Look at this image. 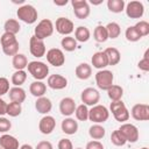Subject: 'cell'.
<instances>
[{
	"label": "cell",
	"mask_w": 149,
	"mask_h": 149,
	"mask_svg": "<svg viewBox=\"0 0 149 149\" xmlns=\"http://www.w3.org/2000/svg\"><path fill=\"white\" fill-rule=\"evenodd\" d=\"M109 111L112 112L114 119L119 122H125L128 121L130 114L129 111L127 109L125 102L122 100H118V101H112L109 105Z\"/></svg>",
	"instance_id": "277c9868"
},
{
	"label": "cell",
	"mask_w": 149,
	"mask_h": 149,
	"mask_svg": "<svg viewBox=\"0 0 149 149\" xmlns=\"http://www.w3.org/2000/svg\"><path fill=\"white\" fill-rule=\"evenodd\" d=\"M8 95H9L10 101L19 102V104H22L26 100V97H27L26 95V91L22 87H19V86H14V87L9 88Z\"/></svg>",
	"instance_id": "d4e9b609"
},
{
	"label": "cell",
	"mask_w": 149,
	"mask_h": 149,
	"mask_svg": "<svg viewBox=\"0 0 149 149\" xmlns=\"http://www.w3.org/2000/svg\"><path fill=\"white\" fill-rule=\"evenodd\" d=\"M92 65L93 68L98 69V70H104L106 66H108V62H107V57L105 55L104 51H97L93 54L92 58H91Z\"/></svg>",
	"instance_id": "d6986e66"
},
{
	"label": "cell",
	"mask_w": 149,
	"mask_h": 149,
	"mask_svg": "<svg viewBox=\"0 0 149 149\" xmlns=\"http://www.w3.org/2000/svg\"><path fill=\"white\" fill-rule=\"evenodd\" d=\"M106 134V129L100 123H94L88 128V135L93 140H101Z\"/></svg>",
	"instance_id": "4316f807"
},
{
	"label": "cell",
	"mask_w": 149,
	"mask_h": 149,
	"mask_svg": "<svg viewBox=\"0 0 149 149\" xmlns=\"http://www.w3.org/2000/svg\"><path fill=\"white\" fill-rule=\"evenodd\" d=\"M120 133L123 135L127 142L135 143L139 140V129L133 123H122L119 128Z\"/></svg>",
	"instance_id": "8fae6325"
},
{
	"label": "cell",
	"mask_w": 149,
	"mask_h": 149,
	"mask_svg": "<svg viewBox=\"0 0 149 149\" xmlns=\"http://www.w3.org/2000/svg\"><path fill=\"white\" fill-rule=\"evenodd\" d=\"M55 127H56V120H55V118L51 116V115H48V114L44 115L40 120V122H38V129L44 135L51 134L54 132Z\"/></svg>",
	"instance_id": "9a60e30c"
},
{
	"label": "cell",
	"mask_w": 149,
	"mask_h": 149,
	"mask_svg": "<svg viewBox=\"0 0 149 149\" xmlns=\"http://www.w3.org/2000/svg\"><path fill=\"white\" fill-rule=\"evenodd\" d=\"M76 149H83V148H80V147H78V148H76Z\"/></svg>",
	"instance_id": "db71d44e"
},
{
	"label": "cell",
	"mask_w": 149,
	"mask_h": 149,
	"mask_svg": "<svg viewBox=\"0 0 149 149\" xmlns=\"http://www.w3.org/2000/svg\"><path fill=\"white\" fill-rule=\"evenodd\" d=\"M74 73H76V77L78 79L86 80L92 74V66L90 64H87V63H80V64H78L76 66Z\"/></svg>",
	"instance_id": "603a6c76"
},
{
	"label": "cell",
	"mask_w": 149,
	"mask_h": 149,
	"mask_svg": "<svg viewBox=\"0 0 149 149\" xmlns=\"http://www.w3.org/2000/svg\"><path fill=\"white\" fill-rule=\"evenodd\" d=\"M104 52H105V55L107 57L108 65H112L113 66V65H116V64L120 63V61H121V54H120V51L116 48L108 47V48H106L104 50Z\"/></svg>",
	"instance_id": "7402d4cb"
},
{
	"label": "cell",
	"mask_w": 149,
	"mask_h": 149,
	"mask_svg": "<svg viewBox=\"0 0 149 149\" xmlns=\"http://www.w3.org/2000/svg\"><path fill=\"white\" fill-rule=\"evenodd\" d=\"M126 2L123 0H108L107 1V8L112 13H121L125 10Z\"/></svg>",
	"instance_id": "e575fe53"
},
{
	"label": "cell",
	"mask_w": 149,
	"mask_h": 149,
	"mask_svg": "<svg viewBox=\"0 0 149 149\" xmlns=\"http://www.w3.org/2000/svg\"><path fill=\"white\" fill-rule=\"evenodd\" d=\"M111 142H112L114 146H116V147H122V146L126 144L127 141H126V139L123 137V135L120 133V130L116 129V130L112 132V134H111Z\"/></svg>",
	"instance_id": "74e56055"
},
{
	"label": "cell",
	"mask_w": 149,
	"mask_h": 149,
	"mask_svg": "<svg viewBox=\"0 0 149 149\" xmlns=\"http://www.w3.org/2000/svg\"><path fill=\"white\" fill-rule=\"evenodd\" d=\"M29 51L36 58L43 57L47 54V49H45L44 42L42 40H38L37 37H35L33 35L30 37V40H29Z\"/></svg>",
	"instance_id": "7c38bea8"
},
{
	"label": "cell",
	"mask_w": 149,
	"mask_h": 149,
	"mask_svg": "<svg viewBox=\"0 0 149 149\" xmlns=\"http://www.w3.org/2000/svg\"><path fill=\"white\" fill-rule=\"evenodd\" d=\"M74 115H76V119L79 120V121L88 120V108H87V106L84 105V104L77 106L76 111H74Z\"/></svg>",
	"instance_id": "8d00e7d4"
},
{
	"label": "cell",
	"mask_w": 149,
	"mask_h": 149,
	"mask_svg": "<svg viewBox=\"0 0 149 149\" xmlns=\"http://www.w3.org/2000/svg\"><path fill=\"white\" fill-rule=\"evenodd\" d=\"M126 15L129 19H141L144 14V6L141 1H130L125 6Z\"/></svg>",
	"instance_id": "ba28073f"
},
{
	"label": "cell",
	"mask_w": 149,
	"mask_h": 149,
	"mask_svg": "<svg viewBox=\"0 0 149 149\" xmlns=\"http://www.w3.org/2000/svg\"><path fill=\"white\" fill-rule=\"evenodd\" d=\"M85 149H104V144L100 141L97 140H92L90 142H87L86 148Z\"/></svg>",
	"instance_id": "7dc6e473"
},
{
	"label": "cell",
	"mask_w": 149,
	"mask_h": 149,
	"mask_svg": "<svg viewBox=\"0 0 149 149\" xmlns=\"http://www.w3.org/2000/svg\"><path fill=\"white\" fill-rule=\"evenodd\" d=\"M57 30V33H59L61 35H64V36H70V34L74 30V26H73V22L68 19V17H58L56 20V23L54 26Z\"/></svg>",
	"instance_id": "4fadbf2b"
},
{
	"label": "cell",
	"mask_w": 149,
	"mask_h": 149,
	"mask_svg": "<svg viewBox=\"0 0 149 149\" xmlns=\"http://www.w3.org/2000/svg\"><path fill=\"white\" fill-rule=\"evenodd\" d=\"M68 2H69L68 0H55V1H54V3H55L56 6H65Z\"/></svg>",
	"instance_id": "f907efd6"
},
{
	"label": "cell",
	"mask_w": 149,
	"mask_h": 149,
	"mask_svg": "<svg viewBox=\"0 0 149 149\" xmlns=\"http://www.w3.org/2000/svg\"><path fill=\"white\" fill-rule=\"evenodd\" d=\"M0 42H1V47H7V45H10L15 42H17L16 40V36L13 35V34H9V33H3L0 37Z\"/></svg>",
	"instance_id": "60d3db41"
},
{
	"label": "cell",
	"mask_w": 149,
	"mask_h": 149,
	"mask_svg": "<svg viewBox=\"0 0 149 149\" xmlns=\"http://www.w3.org/2000/svg\"><path fill=\"white\" fill-rule=\"evenodd\" d=\"M148 52H149V50H146V52H144V57L137 63L139 69L142 70V71H144V72L149 71V57H148Z\"/></svg>",
	"instance_id": "7bdbcfd3"
},
{
	"label": "cell",
	"mask_w": 149,
	"mask_h": 149,
	"mask_svg": "<svg viewBox=\"0 0 149 149\" xmlns=\"http://www.w3.org/2000/svg\"><path fill=\"white\" fill-rule=\"evenodd\" d=\"M12 65L13 68L17 71V70H24L28 65V59L26 57V55L23 54H16L15 56H13L12 59Z\"/></svg>",
	"instance_id": "83f0119b"
},
{
	"label": "cell",
	"mask_w": 149,
	"mask_h": 149,
	"mask_svg": "<svg viewBox=\"0 0 149 149\" xmlns=\"http://www.w3.org/2000/svg\"><path fill=\"white\" fill-rule=\"evenodd\" d=\"M93 37L97 42L99 43H104L108 40V34H107V30H106V27L105 26H97L94 28V31H93Z\"/></svg>",
	"instance_id": "4dcf8cb0"
},
{
	"label": "cell",
	"mask_w": 149,
	"mask_h": 149,
	"mask_svg": "<svg viewBox=\"0 0 149 149\" xmlns=\"http://www.w3.org/2000/svg\"><path fill=\"white\" fill-rule=\"evenodd\" d=\"M0 149H2V148H1V147H0Z\"/></svg>",
	"instance_id": "11a10c76"
},
{
	"label": "cell",
	"mask_w": 149,
	"mask_h": 149,
	"mask_svg": "<svg viewBox=\"0 0 149 149\" xmlns=\"http://www.w3.org/2000/svg\"><path fill=\"white\" fill-rule=\"evenodd\" d=\"M22 112V106L19 102H13L10 101L9 104H7V109H6V114H8L9 116H19Z\"/></svg>",
	"instance_id": "d590c367"
},
{
	"label": "cell",
	"mask_w": 149,
	"mask_h": 149,
	"mask_svg": "<svg viewBox=\"0 0 149 149\" xmlns=\"http://www.w3.org/2000/svg\"><path fill=\"white\" fill-rule=\"evenodd\" d=\"M47 61L50 65L52 66H62L64 63H65V56H64V52L63 50L58 49V48H51L47 51Z\"/></svg>",
	"instance_id": "30bf717a"
},
{
	"label": "cell",
	"mask_w": 149,
	"mask_h": 149,
	"mask_svg": "<svg viewBox=\"0 0 149 149\" xmlns=\"http://www.w3.org/2000/svg\"><path fill=\"white\" fill-rule=\"evenodd\" d=\"M109 118V111L104 105H95L88 109V120L94 123H102Z\"/></svg>",
	"instance_id": "5b68a950"
},
{
	"label": "cell",
	"mask_w": 149,
	"mask_h": 149,
	"mask_svg": "<svg viewBox=\"0 0 149 149\" xmlns=\"http://www.w3.org/2000/svg\"><path fill=\"white\" fill-rule=\"evenodd\" d=\"M28 72L36 79V80H43L49 74V66L40 61H33L29 62L27 65Z\"/></svg>",
	"instance_id": "7a4b0ae2"
},
{
	"label": "cell",
	"mask_w": 149,
	"mask_h": 149,
	"mask_svg": "<svg viewBox=\"0 0 149 149\" xmlns=\"http://www.w3.org/2000/svg\"><path fill=\"white\" fill-rule=\"evenodd\" d=\"M19 48H20V44H19V41H17V42H15V43H13L10 45L3 47L2 51L7 56H15L16 54H19Z\"/></svg>",
	"instance_id": "b9f144b4"
},
{
	"label": "cell",
	"mask_w": 149,
	"mask_h": 149,
	"mask_svg": "<svg viewBox=\"0 0 149 149\" xmlns=\"http://www.w3.org/2000/svg\"><path fill=\"white\" fill-rule=\"evenodd\" d=\"M76 107H77L76 101L70 97H65L59 101V112L62 115H64L66 118L74 113Z\"/></svg>",
	"instance_id": "e0dca14e"
},
{
	"label": "cell",
	"mask_w": 149,
	"mask_h": 149,
	"mask_svg": "<svg viewBox=\"0 0 149 149\" xmlns=\"http://www.w3.org/2000/svg\"><path fill=\"white\" fill-rule=\"evenodd\" d=\"M19 149H34V148H33L30 144H28V143H24V144H22V146H21Z\"/></svg>",
	"instance_id": "816d5d0a"
},
{
	"label": "cell",
	"mask_w": 149,
	"mask_h": 149,
	"mask_svg": "<svg viewBox=\"0 0 149 149\" xmlns=\"http://www.w3.org/2000/svg\"><path fill=\"white\" fill-rule=\"evenodd\" d=\"M91 37V33H90V29L85 26H79L76 28L74 30V40L77 42H87Z\"/></svg>",
	"instance_id": "484cf974"
},
{
	"label": "cell",
	"mask_w": 149,
	"mask_h": 149,
	"mask_svg": "<svg viewBox=\"0 0 149 149\" xmlns=\"http://www.w3.org/2000/svg\"><path fill=\"white\" fill-rule=\"evenodd\" d=\"M61 128H62L63 133H65V134H68V135H73V134H76L77 130H78V122H77L74 119L68 116V118H65V119L62 121Z\"/></svg>",
	"instance_id": "44dd1931"
},
{
	"label": "cell",
	"mask_w": 149,
	"mask_h": 149,
	"mask_svg": "<svg viewBox=\"0 0 149 149\" xmlns=\"http://www.w3.org/2000/svg\"><path fill=\"white\" fill-rule=\"evenodd\" d=\"M113 81H114V76L109 70L104 69V70H99L95 73V83L100 90L107 91L113 85Z\"/></svg>",
	"instance_id": "8992f818"
},
{
	"label": "cell",
	"mask_w": 149,
	"mask_h": 149,
	"mask_svg": "<svg viewBox=\"0 0 149 149\" xmlns=\"http://www.w3.org/2000/svg\"><path fill=\"white\" fill-rule=\"evenodd\" d=\"M54 29H55V27H54L52 21L49 20V19H43L35 27V29H34V36L37 37L38 40H42L43 41L44 38L50 37L54 34Z\"/></svg>",
	"instance_id": "3957f363"
},
{
	"label": "cell",
	"mask_w": 149,
	"mask_h": 149,
	"mask_svg": "<svg viewBox=\"0 0 149 149\" xmlns=\"http://www.w3.org/2000/svg\"><path fill=\"white\" fill-rule=\"evenodd\" d=\"M35 108L38 113L41 114H48L51 108H52V102L49 98L47 97H41V98H37V100L35 101Z\"/></svg>",
	"instance_id": "ffe728a7"
},
{
	"label": "cell",
	"mask_w": 149,
	"mask_h": 149,
	"mask_svg": "<svg viewBox=\"0 0 149 149\" xmlns=\"http://www.w3.org/2000/svg\"><path fill=\"white\" fill-rule=\"evenodd\" d=\"M29 92L31 93V95L36 98L44 97L47 92V85L42 80H35L29 85Z\"/></svg>",
	"instance_id": "cb8c5ba5"
},
{
	"label": "cell",
	"mask_w": 149,
	"mask_h": 149,
	"mask_svg": "<svg viewBox=\"0 0 149 149\" xmlns=\"http://www.w3.org/2000/svg\"><path fill=\"white\" fill-rule=\"evenodd\" d=\"M35 149H54V147H52L51 142H49V141H41L37 143Z\"/></svg>",
	"instance_id": "c3c4849f"
},
{
	"label": "cell",
	"mask_w": 149,
	"mask_h": 149,
	"mask_svg": "<svg viewBox=\"0 0 149 149\" xmlns=\"http://www.w3.org/2000/svg\"><path fill=\"white\" fill-rule=\"evenodd\" d=\"M141 149H149V148H147V147H143V148H141Z\"/></svg>",
	"instance_id": "f5cc1de1"
},
{
	"label": "cell",
	"mask_w": 149,
	"mask_h": 149,
	"mask_svg": "<svg viewBox=\"0 0 149 149\" xmlns=\"http://www.w3.org/2000/svg\"><path fill=\"white\" fill-rule=\"evenodd\" d=\"M47 85L52 90H63L68 86V79L62 74H50L47 79Z\"/></svg>",
	"instance_id": "2e32d148"
},
{
	"label": "cell",
	"mask_w": 149,
	"mask_h": 149,
	"mask_svg": "<svg viewBox=\"0 0 149 149\" xmlns=\"http://www.w3.org/2000/svg\"><path fill=\"white\" fill-rule=\"evenodd\" d=\"M58 149H73V144L69 139H61L58 144H57Z\"/></svg>",
	"instance_id": "bcb514c9"
},
{
	"label": "cell",
	"mask_w": 149,
	"mask_h": 149,
	"mask_svg": "<svg viewBox=\"0 0 149 149\" xmlns=\"http://www.w3.org/2000/svg\"><path fill=\"white\" fill-rule=\"evenodd\" d=\"M134 28L136 29V31L141 35V37L143 36H147L149 34V23L144 20H141L139 21L136 24H134Z\"/></svg>",
	"instance_id": "ab89813d"
},
{
	"label": "cell",
	"mask_w": 149,
	"mask_h": 149,
	"mask_svg": "<svg viewBox=\"0 0 149 149\" xmlns=\"http://www.w3.org/2000/svg\"><path fill=\"white\" fill-rule=\"evenodd\" d=\"M6 109H7V102L0 97V116L6 114Z\"/></svg>",
	"instance_id": "681fc988"
},
{
	"label": "cell",
	"mask_w": 149,
	"mask_h": 149,
	"mask_svg": "<svg viewBox=\"0 0 149 149\" xmlns=\"http://www.w3.org/2000/svg\"><path fill=\"white\" fill-rule=\"evenodd\" d=\"M125 36H126V40L129 41V42H137V41H140V40L142 38L141 35H140V34L136 31V29L134 28V26H129V27L126 29Z\"/></svg>",
	"instance_id": "f35d334b"
},
{
	"label": "cell",
	"mask_w": 149,
	"mask_h": 149,
	"mask_svg": "<svg viewBox=\"0 0 149 149\" xmlns=\"http://www.w3.org/2000/svg\"><path fill=\"white\" fill-rule=\"evenodd\" d=\"M80 99H81L83 104L86 106H95V105H98V102L100 100V93L98 90H95L93 87H86L81 91Z\"/></svg>",
	"instance_id": "52a82bcc"
},
{
	"label": "cell",
	"mask_w": 149,
	"mask_h": 149,
	"mask_svg": "<svg viewBox=\"0 0 149 149\" xmlns=\"http://www.w3.org/2000/svg\"><path fill=\"white\" fill-rule=\"evenodd\" d=\"M12 84L14 86L21 87V85L27 80V72L24 70H17L12 74Z\"/></svg>",
	"instance_id": "836d02e7"
},
{
	"label": "cell",
	"mask_w": 149,
	"mask_h": 149,
	"mask_svg": "<svg viewBox=\"0 0 149 149\" xmlns=\"http://www.w3.org/2000/svg\"><path fill=\"white\" fill-rule=\"evenodd\" d=\"M74 16L79 20H84L90 15V6L86 0H71Z\"/></svg>",
	"instance_id": "9c48e42d"
},
{
	"label": "cell",
	"mask_w": 149,
	"mask_h": 149,
	"mask_svg": "<svg viewBox=\"0 0 149 149\" xmlns=\"http://www.w3.org/2000/svg\"><path fill=\"white\" fill-rule=\"evenodd\" d=\"M16 15H17L19 20L23 21L24 23L33 24L37 21L38 13L34 6L26 3V5H22L21 7H19V9L16 10Z\"/></svg>",
	"instance_id": "6da1fadb"
},
{
	"label": "cell",
	"mask_w": 149,
	"mask_h": 149,
	"mask_svg": "<svg viewBox=\"0 0 149 149\" xmlns=\"http://www.w3.org/2000/svg\"><path fill=\"white\" fill-rule=\"evenodd\" d=\"M107 95L112 101H118L121 100L122 95H123V88L120 85H112L108 90H107Z\"/></svg>",
	"instance_id": "f1b7e54d"
},
{
	"label": "cell",
	"mask_w": 149,
	"mask_h": 149,
	"mask_svg": "<svg viewBox=\"0 0 149 149\" xmlns=\"http://www.w3.org/2000/svg\"><path fill=\"white\" fill-rule=\"evenodd\" d=\"M61 45H62V48H63L65 51L71 52V51H74V50L77 49V41H76L74 37H72V36H65V37L62 38Z\"/></svg>",
	"instance_id": "d6a6232c"
},
{
	"label": "cell",
	"mask_w": 149,
	"mask_h": 149,
	"mask_svg": "<svg viewBox=\"0 0 149 149\" xmlns=\"http://www.w3.org/2000/svg\"><path fill=\"white\" fill-rule=\"evenodd\" d=\"M3 29H5V33H9V34H13V35H16L20 29H21V26L17 20L15 19H8L5 24H3Z\"/></svg>",
	"instance_id": "f546056e"
},
{
	"label": "cell",
	"mask_w": 149,
	"mask_h": 149,
	"mask_svg": "<svg viewBox=\"0 0 149 149\" xmlns=\"http://www.w3.org/2000/svg\"><path fill=\"white\" fill-rule=\"evenodd\" d=\"M10 128H12V122L6 118L0 116V133H6Z\"/></svg>",
	"instance_id": "f6af8a7d"
},
{
	"label": "cell",
	"mask_w": 149,
	"mask_h": 149,
	"mask_svg": "<svg viewBox=\"0 0 149 149\" xmlns=\"http://www.w3.org/2000/svg\"><path fill=\"white\" fill-rule=\"evenodd\" d=\"M105 27H106V30H107V34H108V38L115 40V38H118L120 36L121 28H120L119 23H116V22H109Z\"/></svg>",
	"instance_id": "1f68e13d"
},
{
	"label": "cell",
	"mask_w": 149,
	"mask_h": 149,
	"mask_svg": "<svg viewBox=\"0 0 149 149\" xmlns=\"http://www.w3.org/2000/svg\"><path fill=\"white\" fill-rule=\"evenodd\" d=\"M9 91V80L5 77H0V97L8 93Z\"/></svg>",
	"instance_id": "ee69618b"
},
{
	"label": "cell",
	"mask_w": 149,
	"mask_h": 149,
	"mask_svg": "<svg viewBox=\"0 0 149 149\" xmlns=\"http://www.w3.org/2000/svg\"><path fill=\"white\" fill-rule=\"evenodd\" d=\"M129 114L137 121H147L149 120V106L147 104H136L132 107Z\"/></svg>",
	"instance_id": "5bb4252c"
},
{
	"label": "cell",
	"mask_w": 149,
	"mask_h": 149,
	"mask_svg": "<svg viewBox=\"0 0 149 149\" xmlns=\"http://www.w3.org/2000/svg\"><path fill=\"white\" fill-rule=\"evenodd\" d=\"M0 147L2 149H19V140L9 134H3L0 136Z\"/></svg>",
	"instance_id": "ac0fdd59"
}]
</instances>
